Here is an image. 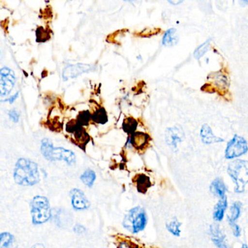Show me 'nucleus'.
<instances>
[{"label": "nucleus", "instance_id": "1", "mask_svg": "<svg viewBox=\"0 0 248 248\" xmlns=\"http://www.w3.org/2000/svg\"><path fill=\"white\" fill-rule=\"evenodd\" d=\"M16 182L21 186H33L40 181L38 166L35 162L27 159H20L14 171Z\"/></svg>", "mask_w": 248, "mask_h": 248}, {"label": "nucleus", "instance_id": "2", "mask_svg": "<svg viewBox=\"0 0 248 248\" xmlns=\"http://www.w3.org/2000/svg\"><path fill=\"white\" fill-rule=\"evenodd\" d=\"M228 173L234 182L236 193L245 191V186L248 184V161L236 159L229 164Z\"/></svg>", "mask_w": 248, "mask_h": 248}, {"label": "nucleus", "instance_id": "3", "mask_svg": "<svg viewBox=\"0 0 248 248\" xmlns=\"http://www.w3.org/2000/svg\"><path fill=\"white\" fill-rule=\"evenodd\" d=\"M147 223L146 212L140 207H136L128 212L123 221V226L132 233L143 230Z\"/></svg>", "mask_w": 248, "mask_h": 248}, {"label": "nucleus", "instance_id": "4", "mask_svg": "<svg viewBox=\"0 0 248 248\" xmlns=\"http://www.w3.org/2000/svg\"><path fill=\"white\" fill-rule=\"evenodd\" d=\"M31 216L34 224H42L50 218L51 210L48 200L42 196H37L31 202Z\"/></svg>", "mask_w": 248, "mask_h": 248}, {"label": "nucleus", "instance_id": "5", "mask_svg": "<svg viewBox=\"0 0 248 248\" xmlns=\"http://www.w3.org/2000/svg\"><path fill=\"white\" fill-rule=\"evenodd\" d=\"M248 151V142L242 136L235 135L228 143L225 151V157L228 159H234L245 155Z\"/></svg>", "mask_w": 248, "mask_h": 248}, {"label": "nucleus", "instance_id": "6", "mask_svg": "<svg viewBox=\"0 0 248 248\" xmlns=\"http://www.w3.org/2000/svg\"><path fill=\"white\" fill-rule=\"evenodd\" d=\"M16 81L15 73L8 67L0 70V95L7 96L12 91Z\"/></svg>", "mask_w": 248, "mask_h": 248}, {"label": "nucleus", "instance_id": "7", "mask_svg": "<svg viewBox=\"0 0 248 248\" xmlns=\"http://www.w3.org/2000/svg\"><path fill=\"white\" fill-rule=\"evenodd\" d=\"M93 69V66L83 63H78V64L69 65L66 66L63 72V79L64 81H67L69 79H73L84 73L90 72Z\"/></svg>", "mask_w": 248, "mask_h": 248}, {"label": "nucleus", "instance_id": "8", "mask_svg": "<svg viewBox=\"0 0 248 248\" xmlns=\"http://www.w3.org/2000/svg\"><path fill=\"white\" fill-rule=\"evenodd\" d=\"M71 199L74 208L78 210H86L89 207L90 203L85 194L78 188L71 191Z\"/></svg>", "mask_w": 248, "mask_h": 248}, {"label": "nucleus", "instance_id": "9", "mask_svg": "<svg viewBox=\"0 0 248 248\" xmlns=\"http://www.w3.org/2000/svg\"><path fill=\"white\" fill-rule=\"evenodd\" d=\"M210 232L212 241L217 248H230L220 226L216 224L211 225Z\"/></svg>", "mask_w": 248, "mask_h": 248}, {"label": "nucleus", "instance_id": "10", "mask_svg": "<svg viewBox=\"0 0 248 248\" xmlns=\"http://www.w3.org/2000/svg\"><path fill=\"white\" fill-rule=\"evenodd\" d=\"M184 133L181 127H170L166 131V142L170 146L176 149L180 142L182 141Z\"/></svg>", "mask_w": 248, "mask_h": 248}, {"label": "nucleus", "instance_id": "11", "mask_svg": "<svg viewBox=\"0 0 248 248\" xmlns=\"http://www.w3.org/2000/svg\"><path fill=\"white\" fill-rule=\"evenodd\" d=\"M65 161L68 165H72L76 162V156L72 151L64 148H55L53 150V161Z\"/></svg>", "mask_w": 248, "mask_h": 248}, {"label": "nucleus", "instance_id": "12", "mask_svg": "<svg viewBox=\"0 0 248 248\" xmlns=\"http://www.w3.org/2000/svg\"><path fill=\"white\" fill-rule=\"evenodd\" d=\"M200 136H201L203 143L205 144H211V143L223 141V139L217 137L213 134L211 128L207 124H204L202 127L201 130H200Z\"/></svg>", "mask_w": 248, "mask_h": 248}, {"label": "nucleus", "instance_id": "13", "mask_svg": "<svg viewBox=\"0 0 248 248\" xmlns=\"http://www.w3.org/2000/svg\"><path fill=\"white\" fill-rule=\"evenodd\" d=\"M149 140V136L148 134L141 132H137L132 135L130 139V143L136 149H141L146 146Z\"/></svg>", "mask_w": 248, "mask_h": 248}, {"label": "nucleus", "instance_id": "14", "mask_svg": "<svg viewBox=\"0 0 248 248\" xmlns=\"http://www.w3.org/2000/svg\"><path fill=\"white\" fill-rule=\"evenodd\" d=\"M135 183L136 184L138 191L142 194H145L147 190L152 186V182L149 176L145 174H139L135 178Z\"/></svg>", "mask_w": 248, "mask_h": 248}, {"label": "nucleus", "instance_id": "15", "mask_svg": "<svg viewBox=\"0 0 248 248\" xmlns=\"http://www.w3.org/2000/svg\"><path fill=\"white\" fill-rule=\"evenodd\" d=\"M210 191L216 197L220 199L225 198L226 188L223 180L218 178L215 179L210 185Z\"/></svg>", "mask_w": 248, "mask_h": 248}, {"label": "nucleus", "instance_id": "16", "mask_svg": "<svg viewBox=\"0 0 248 248\" xmlns=\"http://www.w3.org/2000/svg\"><path fill=\"white\" fill-rule=\"evenodd\" d=\"M228 202L226 197L220 199L218 202L216 204L213 210V218L216 221H221L224 217L225 211L227 208Z\"/></svg>", "mask_w": 248, "mask_h": 248}, {"label": "nucleus", "instance_id": "17", "mask_svg": "<svg viewBox=\"0 0 248 248\" xmlns=\"http://www.w3.org/2000/svg\"><path fill=\"white\" fill-rule=\"evenodd\" d=\"M241 207H242V204L239 202H236L231 206L229 213L228 215V220L230 226L236 223V220L240 216Z\"/></svg>", "mask_w": 248, "mask_h": 248}, {"label": "nucleus", "instance_id": "18", "mask_svg": "<svg viewBox=\"0 0 248 248\" xmlns=\"http://www.w3.org/2000/svg\"><path fill=\"white\" fill-rule=\"evenodd\" d=\"M175 29H170L164 34L162 38V44L163 46L170 47L175 46L178 43V35Z\"/></svg>", "mask_w": 248, "mask_h": 248}, {"label": "nucleus", "instance_id": "19", "mask_svg": "<svg viewBox=\"0 0 248 248\" xmlns=\"http://www.w3.org/2000/svg\"><path fill=\"white\" fill-rule=\"evenodd\" d=\"M210 78H212V82L217 89L219 88L220 90H225L229 86L227 78L223 74L217 72L213 74V76H210Z\"/></svg>", "mask_w": 248, "mask_h": 248}, {"label": "nucleus", "instance_id": "20", "mask_svg": "<svg viewBox=\"0 0 248 248\" xmlns=\"http://www.w3.org/2000/svg\"><path fill=\"white\" fill-rule=\"evenodd\" d=\"M54 149L53 143L49 139H43L42 141L41 152L46 159L53 161V154Z\"/></svg>", "mask_w": 248, "mask_h": 248}, {"label": "nucleus", "instance_id": "21", "mask_svg": "<svg viewBox=\"0 0 248 248\" xmlns=\"http://www.w3.org/2000/svg\"><path fill=\"white\" fill-rule=\"evenodd\" d=\"M92 120L97 124H104L108 122V116L105 108H99L92 114Z\"/></svg>", "mask_w": 248, "mask_h": 248}, {"label": "nucleus", "instance_id": "22", "mask_svg": "<svg viewBox=\"0 0 248 248\" xmlns=\"http://www.w3.org/2000/svg\"><path fill=\"white\" fill-rule=\"evenodd\" d=\"M138 127V122L133 117H127L123 123V129L127 134L135 133Z\"/></svg>", "mask_w": 248, "mask_h": 248}, {"label": "nucleus", "instance_id": "23", "mask_svg": "<svg viewBox=\"0 0 248 248\" xmlns=\"http://www.w3.org/2000/svg\"><path fill=\"white\" fill-rule=\"evenodd\" d=\"M181 223L177 218H173L167 224V229L168 232H170L175 236H179L181 234Z\"/></svg>", "mask_w": 248, "mask_h": 248}, {"label": "nucleus", "instance_id": "24", "mask_svg": "<svg viewBox=\"0 0 248 248\" xmlns=\"http://www.w3.org/2000/svg\"><path fill=\"white\" fill-rule=\"evenodd\" d=\"M96 175H95V172L92 170H87L82 175H81V180H82L83 184L88 186L91 187L93 185L95 182Z\"/></svg>", "mask_w": 248, "mask_h": 248}, {"label": "nucleus", "instance_id": "25", "mask_svg": "<svg viewBox=\"0 0 248 248\" xmlns=\"http://www.w3.org/2000/svg\"><path fill=\"white\" fill-rule=\"evenodd\" d=\"M75 137L77 141L80 144H85L89 141V136L83 127H81L78 132L75 133Z\"/></svg>", "mask_w": 248, "mask_h": 248}, {"label": "nucleus", "instance_id": "26", "mask_svg": "<svg viewBox=\"0 0 248 248\" xmlns=\"http://www.w3.org/2000/svg\"><path fill=\"white\" fill-rule=\"evenodd\" d=\"M91 120H92V115L89 111H83L79 113L77 119L79 124L82 127L88 125Z\"/></svg>", "mask_w": 248, "mask_h": 248}, {"label": "nucleus", "instance_id": "27", "mask_svg": "<svg viewBox=\"0 0 248 248\" xmlns=\"http://www.w3.org/2000/svg\"><path fill=\"white\" fill-rule=\"evenodd\" d=\"M209 46H210V42L207 41L203 43L202 46H199V47L196 49L195 51H194V57L197 59L202 57V56L205 54L206 52L208 50Z\"/></svg>", "mask_w": 248, "mask_h": 248}, {"label": "nucleus", "instance_id": "28", "mask_svg": "<svg viewBox=\"0 0 248 248\" xmlns=\"http://www.w3.org/2000/svg\"><path fill=\"white\" fill-rule=\"evenodd\" d=\"M81 127H82V126H81L80 124H79L78 120H72L66 124V130L68 133H74V134H75Z\"/></svg>", "mask_w": 248, "mask_h": 248}, {"label": "nucleus", "instance_id": "29", "mask_svg": "<svg viewBox=\"0 0 248 248\" xmlns=\"http://www.w3.org/2000/svg\"><path fill=\"white\" fill-rule=\"evenodd\" d=\"M1 248H8L13 242V236L9 233H2L0 236Z\"/></svg>", "mask_w": 248, "mask_h": 248}, {"label": "nucleus", "instance_id": "30", "mask_svg": "<svg viewBox=\"0 0 248 248\" xmlns=\"http://www.w3.org/2000/svg\"><path fill=\"white\" fill-rule=\"evenodd\" d=\"M50 38L48 32L46 29L43 27H40L37 30V42H46Z\"/></svg>", "mask_w": 248, "mask_h": 248}, {"label": "nucleus", "instance_id": "31", "mask_svg": "<svg viewBox=\"0 0 248 248\" xmlns=\"http://www.w3.org/2000/svg\"><path fill=\"white\" fill-rule=\"evenodd\" d=\"M9 114L10 118L13 120L15 123H17L19 120V113L16 111V110H11L8 113Z\"/></svg>", "mask_w": 248, "mask_h": 248}, {"label": "nucleus", "instance_id": "32", "mask_svg": "<svg viewBox=\"0 0 248 248\" xmlns=\"http://www.w3.org/2000/svg\"><path fill=\"white\" fill-rule=\"evenodd\" d=\"M118 248H139V246L131 242H122Z\"/></svg>", "mask_w": 248, "mask_h": 248}, {"label": "nucleus", "instance_id": "33", "mask_svg": "<svg viewBox=\"0 0 248 248\" xmlns=\"http://www.w3.org/2000/svg\"><path fill=\"white\" fill-rule=\"evenodd\" d=\"M232 232H233V236H236V237H239L241 234V229L239 226H238L236 223H234V224L232 225Z\"/></svg>", "mask_w": 248, "mask_h": 248}, {"label": "nucleus", "instance_id": "34", "mask_svg": "<svg viewBox=\"0 0 248 248\" xmlns=\"http://www.w3.org/2000/svg\"><path fill=\"white\" fill-rule=\"evenodd\" d=\"M75 232L78 233H83L85 232V227L80 224L76 225L75 227Z\"/></svg>", "mask_w": 248, "mask_h": 248}, {"label": "nucleus", "instance_id": "35", "mask_svg": "<svg viewBox=\"0 0 248 248\" xmlns=\"http://www.w3.org/2000/svg\"><path fill=\"white\" fill-rule=\"evenodd\" d=\"M18 94H19V93H16L15 95H13L12 97H11V98H10L9 99L7 100V101H9L11 104H12V103H14V101L16 100V98H18Z\"/></svg>", "mask_w": 248, "mask_h": 248}, {"label": "nucleus", "instance_id": "36", "mask_svg": "<svg viewBox=\"0 0 248 248\" xmlns=\"http://www.w3.org/2000/svg\"><path fill=\"white\" fill-rule=\"evenodd\" d=\"M31 248H45L44 245L42 244H36L34 246H32Z\"/></svg>", "mask_w": 248, "mask_h": 248}, {"label": "nucleus", "instance_id": "37", "mask_svg": "<svg viewBox=\"0 0 248 248\" xmlns=\"http://www.w3.org/2000/svg\"><path fill=\"white\" fill-rule=\"evenodd\" d=\"M241 248H248V247L247 245H243Z\"/></svg>", "mask_w": 248, "mask_h": 248}]
</instances>
